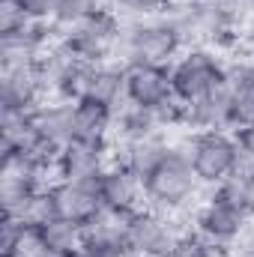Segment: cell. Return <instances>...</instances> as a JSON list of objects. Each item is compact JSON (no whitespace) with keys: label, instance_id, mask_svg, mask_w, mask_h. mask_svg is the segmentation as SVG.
Masks as SVG:
<instances>
[{"label":"cell","instance_id":"6da1fadb","mask_svg":"<svg viewBox=\"0 0 254 257\" xmlns=\"http://www.w3.org/2000/svg\"><path fill=\"white\" fill-rule=\"evenodd\" d=\"M200 180L191 168V159L183 144H174L171 153L144 177V192H147V206L177 215L189 206V200L197 194Z\"/></svg>","mask_w":254,"mask_h":257},{"label":"cell","instance_id":"ac0fdd59","mask_svg":"<svg viewBox=\"0 0 254 257\" xmlns=\"http://www.w3.org/2000/svg\"><path fill=\"white\" fill-rule=\"evenodd\" d=\"M90 102H99V105H108V108H120L126 102V66L117 63V60H108V63H96L93 66V75H90V84H87V96Z\"/></svg>","mask_w":254,"mask_h":257},{"label":"cell","instance_id":"7a4b0ae2","mask_svg":"<svg viewBox=\"0 0 254 257\" xmlns=\"http://www.w3.org/2000/svg\"><path fill=\"white\" fill-rule=\"evenodd\" d=\"M183 42L171 21L162 18H147V21H123L120 30V45H117V63L135 66V63H150V66H171L183 54Z\"/></svg>","mask_w":254,"mask_h":257},{"label":"cell","instance_id":"9a60e30c","mask_svg":"<svg viewBox=\"0 0 254 257\" xmlns=\"http://www.w3.org/2000/svg\"><path fill=\"white\" fill-rule=\"evenodd\" d=\"M33 126L42 144L60 153L75 141V105L63 99H45L39 108H33Z\"/></svg>","mask_w":254,"mask_h":257},{"label":"cell","instance_id":"d4e9b609","mask_svg":"<svg viewBox=\"0 0 254 257\" xmlns=\"http://www.w3.org/2000/svg\"><path fill=\"white\" fill-rule=\"evenodd\" d=\"M224 251H227V248H215V245H212V242H206L200 233L186 230L168 257H221Z\"/></svg>","mask_w":254,"mask_h":257},{"label":"cell","instance_id":"d6986e66","mask_svg":"<svg viewBox=\"0 0 254 257\" xmlns=\"http://www.w3.org/2000/svg\"><path fill=\"white\" fill-rule=\"evenodd\" d=\"M72 105H75V138H81V141H111L114 120H117L114 108L90 102V99H81V102H72Z\"/></svg>","mask_w":254,"mask_h":257},{"label":"cell","instance_id":"ffe728a7","mask_svg":"<svg viewBox=\"0 0 254 257\" xmlns=\"http://www.w3.org/2000/svg\"><path fill=\"white\" fill-rule=\"evenodd\" d=\"M162 128H165L162 126V117L153 108H141V105H132V102H123L117 108V120H114L117 141L144 138V135H153V132H162Z\"/></svg>","mask_w":254,"mask_h":257},{"label":"cell","instance_id":"52a82bcc","mask_svg":"<svg viewBox=\"0 0 254 257\" xmlns=\"http://www.w3.org/2000/svg\"><path fill=\"white\" fill-rule=\"evenodd\" d=\"M96 189H99V200L105 209L111 212H120V215H132L138 209L147 206V192H144V177H138L132 168L120 165V162H111L102 177L96 180Z\"/></svg>","mask_w":254,"mask_h":257},{"label":"cell","instance_id":"4316f807","mask_svg":"<svg viewBox=\"0 0 254 257\" xmlns=\"http://www.w3.org/2000/svg\"><path fill=\"white\" fill-rule=\"evenodd\" d=\"M24 24H30V18L18 9V3L15 0H0V33L21 30Z\"/></svg>","mask_w":254,"mask_h":257},{"label":"cell","instance_id":"83f0119b","mask_svg":"<svg viewBox=\"0 0 254 257\" xmlns=\"http://www.w3.org/2000/svg\"><path fill=\"white\" fill-rule=\"evenodd\" d=\"M230 177L239 180V183H251L254 186V153H248L245 147H239V141H236V156H233Z\"/></svg>","mask_w":254,"mask_h":257},{"label":"cell","instance_id":"cb8c5ba5","mask_svg":"<svg viewBox=\"0 0 254 257\" xmlns=\"http://www.w3.org/2000/svg\"><path fill=\"white\" fill-rule=\"evenodd\" d=\"M174 0H111V9L117 12L120 21H147V18H162Z\"/></svg>","mask_w":254,"mask_h":257},{"label":"cell","instance_id":"e0dca14e","mask_svg":"<svg viewBox=\"0 0 254 257\" xmlns=\"http://www.w3.org/2000/svg\"><path fill=\"white\" fill-rule=\"evenodd\" d=\"M224 81L233 99V132L242 126H254V60L227 63Z\"/></svg>","mask_w":254,"mask_h":257},{"label":"cell","instance_id":"f546056e","mask_svg":"<svg viewBox=\"0 0 254 257\" xmlns=\"http://www.w3.org/2000/svg\"><path fill=\"white\" fill-rule=\"evenodd\" d=\"M21 230H24V224L15 221V218H3V221H0V257H6L12 248H15Z\"/></svg>","mask_w":254,"mask_h":257},{"label":"cell","instance_id":"8fae6325","mask_svg":"<svg viewBox=\"0 0 254 257\" xmlns=\"http://www.w3.org/2000/svg\"><path fill=\"white\" fill-rule=\"evenodd\" d=\"M129 215L99 209L87 224H84V251L90 257H132L126 239Z\"/></svg>","mask_w":254,"mask_h":257},{"label":"cell","instance_id":"2e32d148","mask_svg":"<svg viewBox=\"0 0 254 257\" xmlns=\"http://www.w3.org/2000/svg\"><path fill=\"white\" fill-rule=\"evenodd\" d=\"M51 197H54V206H57V215L69 218L75 224H87L99 209H102V200H99V189L96 183H75V180H60L51 186Z\"/></svg>","mask_w":254,"mask_h":257},{"label":"cell","instance_id":"30bf717a","mask_svg":"<svg viewBox=\"0 0 254 257\" xmlns=\"http://www.w3.org/2000/svg\"><path fill=\"white\" fill-rule=\"evenodd\" d=\"M177 96H174V84H171V66H126V102L162 111Z\"/></svg>","mask_w":254,"mask_h":257},{"label":"cell","instance_id":"484cf974","mask_svg":"<svg viewBox=\"0 0 254 257\" xmlns=\"http://www.w3.org/2000/svg\"><path fill=\"white\" fill-rule=\"evenodd\" d=\"M6 257H54L48 251V245L42 242V236H39V230H21V236H18V242H15V248L9 251Z\"/></svg>","mask_w":254,"mask_h":257},{"label":"cell","instance_id":"44dd1931","mask_svg":"<svg viewBox=\"0 0 254 257\" xmlns=\"http://www.w3.org/2000/svg\"><path fill=\"white\" fill-rule=\"evenodd\" d=\"M39 236L42 242L48 245V251L54 257L72 254L78 248H84V224H75L69 218H51L45 227H39Z\"/></svg>","mask_w":254,"mask_h":257},{"label":"cell","instance_id":"5b68a950","mask_svg":"<svg viewBox=\"0 0 254 257\" xmlns=\"http://www.w3.org/2000/svg\"><path fill=\"white\" fill-rule=\"evenodd\" d=\"M224 69H227V63H221L218 54H212L209 48H186L171 63L174 96L183 105L197 102L200 96H206L209 90H215L224 81Z\"/></svg>","mask_w":254,"mask_h":257},{"label":"cell","instance_id":"277c9868","mask_svg":"<svg viewBox=\"0 0 254 257\" xmlns=\"http://www.w3.org/2000/svg\"><path fill=\"white\" fill-rule=\"evenodd\" d=\"M186 153L191 159V168L200 180L203 189H215L218 183H224L230 177L233 168V156H236V135L233 132H191L183 141Z\"/></svg>","mask_w":254,"mask_h":257},{"label":"cell","instance_id":"f1b7e54d","mask_svg":"<svg viewBox=\"0 0 254 257\" xmlns=\"http://www.w3.org/2000/svg\"><path fill=\"white\" fill-rule=\"evenodd\" d=\"M15 3L30 21H51L57 9V0H15Z\"/></svg>","mask_w":254,"mask_h":257},{"label":"cell","instance_id":"3957f363","mask_svg":"<svg viewBox=\"0 0 254 257\" xmlns=\"http://www.w3.org/2000/svg\"><path fill=\"white\" fill-rule=\"evenodd\" d=\"M120 30L123 21L117 18L114 9H102L78 24H72L69 30L60 33L66 48L87 63H108L117 57V45H120Z\"/></svg>","mask_w":254,"mask_h":257},{"label":"cell","instance_id":"603a6c76","mask_svg":"<svg viewBox=\"0 0 254 257\" xmlns=\"http://www.w3.org/2000/svg\"><path fill=\"white\" fill-rule=\"evenodd\" d=\"M51 218H57V206H54L51 189H42V192H36L27 200V206L21 209V215H18L15 221H21L27 230H39V227H45Z\"/></svg>","mask_w":254,"mask_h":257},{"label":"cell","instance_id":"9c48e42d","mask_svg":"<svg viewBox=\"0 0 254 257\" xmlns=\"http://www.w3.org/2000/svg\"><path fill=\"white\" fill-rule=\"evenodd\" d=\"M248 215L224 200H218L215 194H209V200L200 203V209L194 212V233H200L206 242H212L215 248H230L239 236V230L245 227Z\"/></svg>","mask_w":254,"mask_h":257},{"label":"cell","instance_id":"8992f818","mask_svg":"<svg viewBox=\"0 0 254 257\" xmlns=\"http://www.w3.org/2000/svg\"><path fill=\"white\" fill-rule=\"evenodd\" d=\"M186 230L177 227L174 215H165L153 206H144L129 215L126 239L132 257H168Z\"/></svg>","mask_w":254,"mask_h":257},{"label":"cell","instance_id":"1f68e13d","mask_svg":"<svg viewBox=\"0 0 254 257\" xmlns=\"http://www.w3.org/2000/svg\"><path fill=\"white\" fill-rule=\"evenodd\" d=\"M233 135H236L239 147H245L248 153H254V126H242V128H236Z\"/></svg>","mask_w":254,"mask_h":257},{"label":"cell","instance_id":"d6a6232c","mask_svg":"<svg viewBox=\"0 0 254 257\" xmlns=\"http://www.w3.org/2000/svg\"><path fill=\"white\" fill-rule=\"evenodd\" d=\"M63 257H90L84 248H78V251H72V254H63Z\"/></svg>","mask_w":254,"mask_h":257},{"label":"cell","instance_id":"4fadbf2b","mask_svg":"<svg viewBox=\"0 0 254 257\" xmlns=\"http://www.w3.org/2000/svg\"><path fill=\"white\" fill-rule=\"evenodd\" d=\"M183 128H191V132H212V128L233 132V99H230L227 81H221L215 90H209L197 102L183 105Z\"/></svg>","mask_w":254,"mask_h":257},{"label":"cell","instance_id":"5bb4252c","mask_svg":"<svg viewBox=\"0 0 254 257\" xmlns=\"http://www.w3.org/2000/svg\"><path fill=\"white\" fill-rule=\"evenodd\" d=\"M174 141L168 138V128L144 135V138H129V141H114V162L132 168L138 177H147L168 153H171Z\"/></svg>","mask_w":254,"mask_h":257},{"label":"cell","instance_id":"7c38bea8","mask_svg":"<svg viewBox=\"0 0 254 257\" xmlns=\"http://www.w3.org/2000/svg\"><path fill=\"white\" fill-rule=\"evenodd\" d=\"M45 87L36 72V63L0 66V102L12 111H33L45 102Z\"/></svg>","mask_w":254,"mask_h":257},{"label":"cell","instance_id":"4dcf8cb0","mask_svg":"<svg viewBox=\"0 0 254 257\" xmlns=\"http://www.w3.org/2000/svg\"><path fill=\"white\" fill-rule=\"evenodd\" d=\"M239 45L254 57V12L242 21V27H239Z\"/></svg>","mask_w":254,"mask_h":257},{"label":"cell","instance_id":"7402d4cb","mask_svg":"<svg viewBox=\"0 0 254 257\" xmlns=\"http://www.w3.org/2000/svg\"><path fill=\"white\" fill-rule=\"evenodd\" d=\"M102 9H111V0H57V9H54L51 24L63 33L72 24L90 18V15H96Z\"/></svg>","mask_w":254,"mask_h":257},{"label":"cell","instance_id":"ba28073f","mask_svg":"<svg viewBox=\"0 0 254 257\" xmlns=\"http://www.w3.org/2000/svg\"><path fill=\"white\" fill-rule=\"evenodd\" d=\"M114 144L111 141H81L75 138L57 153V171L60 180H75V183H96L102 171L114 162L111 159Z\"/></svg>","mask_w":254,"mask_h":257},{"label":"cell","instance_id":"836d02e7","mask_svg":"<svg viewBox=\"0 0 254 257\" xmlns=\"http://www.w3.org/2000/svg\"><path fill=\"white\" fill-rule=\"evenodd\" d=\"M239 3H242V6H245L248 12H254V0H239Z\"/></svg>","mask_w":254,"mask_h":257}]
</instances>
